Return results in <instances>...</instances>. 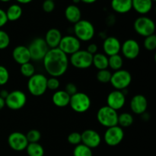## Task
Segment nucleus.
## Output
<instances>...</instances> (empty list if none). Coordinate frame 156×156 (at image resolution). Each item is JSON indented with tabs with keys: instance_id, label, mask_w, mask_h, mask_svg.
<instances>
[{
	"instance_id": "24",
	"label": "nucleus",
	"mask_w": 156,
	"mask_h": 156,
	"mask_svg": "<svg viewBox=\"0 0 156 156\" xmlns=\"http://www.w3.org/2000/svg\"><path fill=\"white\" fill-rule=\"evenodd\" d=\"M53 103L58 108H64L69 105L70 96L64 90L55 91L52 97Z\"/></svg>"
},
{
	"instance_id": "22",
	"label": "nucleus",
	"mask_w": 156,
	"mask_h": 156,
	"mask_svg": "<svg viewBox=\"0 0 156 156\" xmlns=\"http://www.w3.org/2000/svg\"><path fill=\"white\" fill-rule=\"evenodd\" d=\"M111 9L118 14H126L133 9L132 0H111Z\"/></svg>"
},
{
	"instance_id": "30",
	"label": "nucleus",
	"mask_w": 156,
	"mask_h": 156,
	"mask_svg": "<svg viewBox=\"0 0 156 156\" xmlns=\"http://www.w3.org/2000/svg\"><path fill=\"white\" fill-rule=\"evenodd\" d=\"M73 156H93L91 149L82 143L77 145L73 150Z\"/></svg>"
},
{
	"instance_id": "9",
	"label": "nucleus",
	"mask_w": 156,
	"mask_h": 156,
	"mask_svg": "<svg viewBox=\"0 0 156 156\" xmlns=\"http://www.w3.org/2000/svg\"><path fill=\"white\" fill-rule=\"evenodd\" d=\"M93 55L90 54L86 50H79L71 55L70 62L75 68L79 69H88L92 65Z\"/></svg>"
},
{
	"instance_id": "45",
	"label": "nucleus",
	"mask_w": 156,
	"mask_h": 156,
	"mask_svg": "<svg viewBox=\"0 0 156 156\" xmlns=\"http://www.w3.org/2000/svg\"><path fill=\"white\" fill-rule=\"evenodd\" d=\"M5 106V99H3L2 98L0 97V111H1L2 109H3Z\"/></svg>"
},
{
	"instance_id": "18",
	"label": "nucleus",
	"mask_w": 156,
	"mask_h": 156,
	"mask_svg": "<svg viewBox=\"0 0 156 156\" xmlns=\"http://www.w3.org/2000/svg\"><path fill=\"white\" fill-rule=\"evenodd\" d=\"M130 109L135 114L142 115L146 113L148 108V101L146 98L143 94H136L131 99Z\"/></svg>"
},
{
	"instance_id": "44",
	"label": "nucleus",
	"mask_w": 156,
	"mask_h": 156,
	"mask_svg": "<svg viewBox=\"0 0 156 156\" xmlns=\"http://www.w3.org/2000/svg\"><path fill=\"white\" fill-rule=\"evenodd\" d=\"M18 4H21V5H26V4H29V3L31 2L33 0H15Z\"/></svg>"
},
{
	"instance_id": "32",
	"label": "nucleus",
	"mask_w": 156,
	"mask_h": 156,
	"mask_svg": "<svg viewBox=\"0 0 156 156\" xmlns=\"http://www.w3.org/2000/svg\"><path fill=\"white\" fill-rule=\"evenodd\" d=\"M112 73L107 69L98 70L97 73V79L101 83H108L111 79Z\"/></svg>"
},
{
	"instance_id": "28",
	"label": "nucleus",
	"mask_w": 156,
	"mask_h": 156,
	"mask_svg": "<svg viewBox=\"0 0 156 156\" xmlns=\"http://www.w3.org/2000/svg\"><path fill=\"white\" fill-rule=\"evenodd\" d=\"M123 65V60L120 54L114 55L108 57V67L114 71L121 69Z\"/></svg>"
},
{
	"instance_id": "19",
	"label": "nucleus",
	"mask_w": 156,
	"mask_h": 156,
	"mask_svg": "<svg viewBox=\"0 0 156 156\" xmlns=\"http://www.w3.org/2000/svg\"><path fill=\"white\" fill-rule=\"evenodd\" d=\"M12 57L17 63L22 65L30 62V55L27 47L20 45L15 47L12 51Z\"/></svg>"
},
{
	"instance_id": "7",
	"label": "nucleus",
	"mask_w": 156,
	"mask_h": 156,
	"mask_svg": "<svg viewBox=\"0 0 156 156\" xmlns=\"http://www.w3.org/2000/svg\"><path fill=\"white\" fill-rule=\"evenodd\" d=\"M91 99L89 96L83 92L76 93L70 97L69 105L72 109L76 113H85L89 110L91 107Z\"/></svg>"
},
{
	"instance_id": "36",
	"label": "nucleus",
	"mask_w": 156,
	"mask_h": 156,
	"mask_svg": "<svg viewBox=\"0 0 156 156\" xmlns=\"http://www.w3.org/2000/svg\"><path fill=\"white\" fill-rule=\"evenodd\" d=\"M69 143L74 146H77V145L80 144L82 143V136H81V133L78 132H73L71 133L68 136L67 138Z\"/></svg>"
},
{
	"instance_id": "35",
	"label": "nucleus",
	"mask_w": 156,
	"mask_h": 156,
	"mask_svg": "<svg viewBox=\"0 0 156 156\" xmlns=\"http://www.w3.org/2000/svg\"><path fill=\"white\" fill-rule=\"evenodd\" d=\"M10 44V37L5 30H0V50H5Z\"/></svg>"
},
{
	"instance_id": "27",
	"label": "nucleus",
	"mask_w": 156,
	"mask_h": 156,
	"mask_svg": "<svg viewBox=\"0 0 156 156\" xmlns=\"http://www.w3.org/2000/svg\"><path fill=\"white\" fill-rule=\"evenodd\" d=\"M26 152L28 156H44V149L39 143H28Z\"/></svg>"
},
{
	"instance_id": "8",
	"label": "nucleus",
	"mask_w": 156,
	"mask_h": 156,
	"mask_svg": "<svg viewBox=\"0 0 156 156\" xmlns=\"http://www.w3.org/2000/svg\"><path fill=\"white\" fill-rule=\"evenodd\" d=\"M132 82V76L127 70L120 69L112 73L110 82L111 85L118 91L126 89Z\"/></svg>"
},
{
	"instance_id": "16",
	"label": "nucleus",
	"mask_w": 156,
	"mask_h": 156,
	"mask_svg": "<svg viewBox=\"0 0 156 156\" xmlns=\"http://www.w3.org/2000/svg\"><path fill=\"white\" fill-rule=\"evenodd\" d=\"M126 103V95L122 91L114 90L109 93L107 98V106L115 111L121 109Z\"/></svg>"
},
{
	"instance_id": "33",
	"label": "nucleus",
	"mask_w": 156,
	"mask_h": 156,
	"mask_svg": "<svg viewBox=\"0 0 156 156\" xmlns=\"http://www.w3.org/2000/svg\"><path fill=\"white\" fill-rule=\"evenodd\" d=\"M26 138H27L28 143H38L41 138V133L37 129H30V131L26 134Z\"/></svg>"
},
{
	"instance_id": "12",
	"label": "nucleus",
	"mask_w": 156,
	"mask_h": 156,
	"mask_svg": "<svg viewBox=\"0 0 156 156\" xmlns=\"http://www.w3.org/2000/svg\"><path fill=\"white\" fill-rule=\"evenodd\" d=\"M58 48L66 55H72L80 50L81 42L76 37L66 35L62 37Z\"/></svg>"
},
{
	"instance_id": "5",
	"label": "nucleus",
	"mask_w": 156,
	"mask_h": 156,
	"mask_svg": "<svg viewBox=\"0 0 156 156\" xmlns=\"http://www.w3.org/2000/svg\"><path fill=\"white\" fill-rule=\"evenodd\" d=\"M133 27L135 31L144 37L154 34L155 31V24L154 21L145 15L139 17L135 20Z\"/></svg>"
},
{
	"instance_id": "29",
	"label": "nucleus",
	"mask_w": 156,
	"mask_h": 156,
	"mask_svg": "<svg viewBox=\"0 0 156 156\" xmlns=\"http://www.w3.org/2000/svg\"><path fill=\"white\" fill-rule=\"evenodd\" d=\"M133 123V117L129 113H122L118 115L117 125L121 128H126Z\"/></svg>"
},
{
	"instance_id": "1",
	"label": "nucleus",
	"mask_w": 156,
	"mask_h": 156,
	"mask_svg": "<svg viewBox=\"0 0 156 156\" xmlns=\"http://www.w3.org/2000/svg\"><path fill=\"white\" fill-rule=\"evenodd\" d=\"M42 61L47 73L56 78L66 73L69 62L68 56L59 48L50 49Z\"/></svg>"
},
{
	"instance_id": "4",
	"label": "nucleus",
	"mask_w": 156,
	"mask_h": 156,
	"mask_svg": "<svg viewBox=\"0 0 156 156\" xmlns=\"http://www.w3.org/2000/svg\"><path fill=\"white\" fill-rule=\"evenodd\" d=\"M97 120L101 125L107 128L117 126L118 114L117 111L106 105L99 108L97 113Z\"/></svg>"
},
{
	"instance_id": "15",
	"label": "nucleus",
	"mask_w": 156,
	"mask_h": 156,
	"mask_svg": "<svg viewBox=\"0 0 156 156\" xmlns=\"http://www.w3.org/2000/svg\"><path fill=\"white\" fill-rule=\"evenodd\" d=\"M82 143L90 149H94L100 146L101 143V137L97 131L94 129H85L81 133Z\"/></svg>"
},
{
	"instance_id": "31",
	"label": "nucleus",
	"mask_w": 156,
	"mask_h": 156,
	"mask_svg": "<svg viewBox=\"0 0 156 156\" xmlns=\"http://www.w3.org/2000/svg\"><path fill=\"white\" fill-rule=\"evenodd\" d=\"M20 72H21V75L24 76V77L30 78L32 76L35 74V68L33 64L31 62H27L21 65L20 67Z\"/></svg>"
},
{
	"instance_id": "49",
	"label": "nucleus",
	"mask_w": 156,
	"mask_h": 156,
	"mask_svg": "<svg viewBox=\"0 0 156 156\" xmlns=\"http://www.w3.org/2000/svg\"><path fill=\"white\" fill-rule=\"evenodd\" d=\"M152 2H155L156 1V0H152Z\"/></svg>"
},
{
	"instance_id": "43",
	"label": "nucleus",
	"mask_w": 156,
	"mask_h": 156,
	"mask_svg": "<svg viewBox=\"0 0 156 156\" xmlns=\"http://www.w3.org/2000/svg\"><path fill=\"white\" fill-rule=\"evenodd\" d=\"M9 92L7 90H2L1 92H0V97L2 98L3 99H5L7 98V96L9 95Z\"/></svg>"
},
{
	"instance_id": "10",
	"label": "nucleus",
	"mask_w": 156,
	"mask_h": 156,
	"mask_svg": "<svg viewBox=\"0 0 156 156\" xmlns=\"http://www.w3.org/2000/svg\"><path fill=\"white\" fill-rule=\"evenodd\" d=\"M5 105L12 111H18L24 107L27 102V97L23 91L15 90L9 92V95L5 99Z\"/></svg>"
},
{
	"instance_id": "11",
	"label": "nucleus",
	"mask_w": 156,
	"mask_h": 156,
	"mask_svg": "<svg viewBox=\"0 0 156 156\" xmlns=\"http://www.w3.org/2000/svg\"><path fill=\"white\" fill-rule=\"evenodd\" d=\"M124 138V131L118 125L107 128L104 134V140L109 146H117L123 141Z\"/></svg>"
},
{
	"instance_id": "39",
	"label": "nucleus",
	"mask_w": 156,
	"mask_h": 156,
	"mask_svg": "<svg viewBox=\"0 0 156 156\" xmlns=\"http://www.w3.org/2000/svg\"><path fill=\"white\" fill-rule=\"evenodd\" d=\"M55 2L52 0H44L42 4V9L46 13H50L55 9Z\"/></svg>"
},
{
	"instance_id": "26",
	"label": "nucleus",
	"mask_w": 156,
	"mask_h": 156,
	"mask_svg": "<svg viewBox=\"0 0 156 156\" xmlns=\"http://www.w3.org/2000/svg\"><path fill=\"white\" fill-rule=\"evenodd\" d=\"M92 65L98 70L107 69L108 68V57L104 53H97L93 55Z\"/></svg>"
},
{
	"instance_id": "20",
	"label": "nucleus",
	"mask_w": 156,
	"mask_h": 156,
	"mask_svg": "<svg viewBox=\"0 0 156 156\" xmlns=\"http://www.w3.org/2000/svg\"><path fill=\"white\" fill-rule=\"evenodd\" d=\"M62 37V34L59 29L50 28V30H47L44 41L48 46L49 49L58 48Z\"/></svg>"
},
{
	"instance_id": "42",
	"label": "nucleus",
	"mask_w": 156,
	"mask_h": 156,
	"mask_svg": "<svg viewBox=\"0 0 156 156\" xmlns=\"http://www.w3.org/2000/svg\"><path fill=\"white\" fill-rule=\"evenodd\" d=\"M87 51L91 55H94L98 53V46L95 44H91L87 47Z\"/></svg>"
},
{
	"instance_id": "14",
	"label": "nucleus",
	"mask_w": 156,
	"mask_h": 156,
	"mask_svg": "<svg viewBox=\"0 0 156 156\" xmlns=\"http://www.w3.org/2000/svg\"><path fill=\"white\" fill-rule=\"evenodd\" d=\"M120 51L126 59H134L140 54V46L136 40L128 39L121 44Z\"/></svg>"
},
{
	"instance_id": "34",
	"label": "nucleus",
	"mask_w": 156,
	"mask_h": 156,
	"mask_svg": "<svg viewBox=\"0 0 156 156\" xmlns=\"http://www.w3.org/2000/svg\"><path fill=\"white\" fill-rule=\"evenodd\" d=\"M144 47L149 51H153L156 49V35L154 34L145 37Z\"/></svg>"
},
{
	"instance_id": "46",
	"label": "nucleus",
	"mask_w": 156,
	"mask_h": 156,
	"mask_svg": "<svg viewBox=\"0 0 156 156\" xmlns=\"http://www.w3.org/2000/svg\"><path fill=\"white\" fill-rule=\"evenodd\" d=\"M98 0H81V2L83 3H85V4H93V3L96 2Z\"/></svg>"
},
{
	"instance_id": "41",
	"label": "nucleus",
	"mask_w": 156,
	"mask_h": 156,
	"mask_svg": "<svg viewBox=\"0 0 156 156\" xmlns=\"http://www.w3.org/2000/svg\"><path fill=\"white\" fill-rule=\"evenodd\" d=\"M8 21H8L7 16H6L5 11L0 8V28L5 25Z\"/></svg>"
},
{
	"instance_id": "37",
	"label": "nucleus",
	"mask_w": 156,
	"mask_h": 156,
	"mask_svg": "<svg viewBox=\"0 0 156 156\" xmlns=\"http://www.w3.org/2000/svg\"><path fill=\"white\" fill-rule=\"evenodd\" d=\"M9 70L4 66L0 65V85H4L9 82Z\"/></svg>"
},
{
	"instance_id": "25",
	"label": "nucleus",
	"mask_w": 156,
	"mask_h": 156,
	"mask_svg": "<svg viewBox=\"0 0 156 156\" xmlns=\"http://www.w3.org/2000/svg\"><path fill=\"white\" fill-rule=\"evenodd\" d=\"M8 21H15L19 19L23 13V9L19 4H12L5 11Z\"/></svg>"
},
{
	"instance_id": "48",
	"label": "nucleus",
	"mask_w": 156,
	"mask_h": 156,
	"mask_svg": "<svg viewBox=\"0 0 156 156\" xmlns=\"http://www.w3.org/2000/svg\"><path fill=\"white\" fill-rule=\"evenodd\" d=\"M10 1H12V0H0V2H9Z\"/></svg>"
},
{
	"instance_id": "47",
	"label": "nucleus",
	"mask_w": 156,
	"mask_h": 156,
	"mask_svg": "<svg viewBox=\"0 0 156 156\" xmlns=\"http://www.w3.org/2000/svg\"><path fill=\"white\" fill-rule=\"evenodd\" d=\"M73 2L74 5H77L79 2H81V0H73Z\"/></svg>"
},
{
	"instance_id": "23",
	"label": "nucleus",
	"mask_w": 156,
	"mask_h": 156,
	"mask_svg": "<svg viewBox=\"0 0 156 156\" xmlns=\"http://www.w3.org/2000/svg\"><path fill=\"white\" fill-rule=\"evenodd\" d=\"M65 17L69 22L75 24L81 20L82 12L77 5H69L65 9Z\"/></svg>"
},
{
	"instance_id": "2",
	"label": "nucleus",
	"mask_w": 156,
	"mask_h": 156,
	"mask_svg": "<svg viewBox=\"0 0 156 156\" xmlns=\"http://www.w3.org/2000/svg\"><path fill=\"white\" fill-rule=\"evenodd\" d=\"M75 37L80 41H89L94 37L95 30L91 21L88 20L81 19L74 24L73 27Z\"/></svg>"
},
{
	"instance_id": "50",
	"label": "nucleus",
	"mask_w": 156,
	"mask_h": 156,
	"mask_svg": "<svg viewBox=\"0 0 156 156\" xmlns=\"http://www.w3.org/2000/svg\"><path fill=\"white\" fill-rule=\"evenodd\" d=\"M52 1H55V0H52Z\"/></svg>"
},
{
	"instance_id": "21",
	"label": "nucleus",
	"mask_w": 156,
	"mask_h": 156,
	"mask_svg": "<svg viewBox=\"0 0 156 156\" xmlns=\"http://www.w3.org/2000/svg\"><path fill=\"white\" fill-rule=\"evenodd\" d=\"M153 3L152 0H132V8L137 13L145 15L151 12Z\"/></svg>"
},
{
	"instance_id": "6",
	"label": "nucleus",
	"mask_w": 156,
	"mask_h": 156,
	"mask_svg": "<svg viewBox=\"0 0 156 156\" xmlns=\"http://www.w3.org/2000/svg\"><path fill=\"white\" fill-rule=\"evenodd\" d=\"M27 48L30 55V59L36 62L43 60L48 50H50L44 38L41 37L33 40Z\"/></svg>"
},
{
	"instance_id": "40",
	"label": "nucleus",
	"mask_w": 156,
	"mask_h": 156,
	"mask_svg": "<svg viewBox=\"0 0 156 156\" xmlns=\"http://www.w3.org/2000/svg\"><path fill=\"white\" fill-rule=\"evenodd\" d=\"M64 91H65L66 92L70 97H71L72 95H73V94H75L76 93L78 92V88L74 83H71V82H69V83H68L66 85Z\"/></svg>"
},
{
	"instance_id": "38",
	"label": "nucleus",
	"mask_w": 156,
	"mask_h": 156,
	"mask_svg": "<svg viewBox=\"0 0 156 156\" xmlns=\"http://www.w3.org/2000/svg\"><path fill=\"white\" fill-rule=\"evenodd\" d=\"M59 81L57 78L56 77H51L50 79H47V89L52 90V91H55L57 90L58 88L59 87Z\"/></svg>"
},
{
	"instance_id": "13",
	"label": "nucleus",
	"mask_w": 156,
	"mask_h": 156,
	"mask_svg": "<svg viewBox=\"0 0 156 156\" xmlns=\"http://www.w3.org/2000/svg\"><path fill=\"white\" fill-rule=\"evenodd\" d=\"M8 143L10 148L16 152L25 150L28 145L26 136L20 132L12 133L8 137Z\"/></svg>"
},
{
	"instance_id": "3",
	"label": "nucleus",
	"mask_w": 156,
	"mask_h": 156,
	"mask_svg": "<svg viewBox=\"0 0 156 156\" xmlns=\"http://www.w3.org/2000/svg\"><path fill=\"white\" fill-rule=\"evenodd\" d=\"M47 79L44 75L41 73H35L29 78L27 82V88L32 95L39 97L43 95L47 89Z\"/></svg>"
},
{
	"instance_id": "17",
	"label": "nucleus",
	"mask_w": 156,
	"mask_h": 156,
	"mask_svg": "<svg viewBox=\"0 0 156 156\" xmlns=\"http://www.w3.org/2000/svg\"><path fill=\"white\" fill-rule=\"evenodd\" d=\"M121 49L120 41L115 37H108L103 43V50L105 54L108 56L119 54Z\"/></svg>"
}]
</instances>
